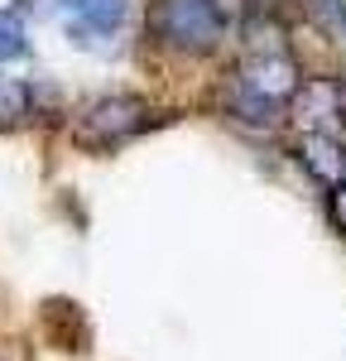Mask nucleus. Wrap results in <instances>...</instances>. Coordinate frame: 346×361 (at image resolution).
I'll return each instance as SVG.
<instances>
[{
	"mask_svg": "<svg viewBox=\"0 0 346 361\" xmlns=\"http://www.w3.org/2000/svg\"><path fill=\"white\" fill-rule=\"evenodd\" d=\"M298 87H303V78L288 54H245L226 92V116H236L241 126H255V130H274L279 111L293 106Z\"/></svg>",
	"mask_w": 346,
	"mask_h": 361,
	"instance_id": "obj_1",
	"label": "nucleus"
},
{
	"mask_svg": "<svg viewBox=\"0 0 346 361\" xmlns=\"http://www.w3.org/2000/svg\"><path fill=\"white\" fill-rule=\"evenodd\" d=\"M149 29H154V39H159L164 49L202 58V54H212V49L222 44L226 20H222L217 0H154Z\"/></svg>",
	"mask_w": 346,
	"mask_h": 361,
	"instance_id": "obj_2",
	"label": "nucleus"
},
{
	"mask_svg": "<svg viewBox=\"0 0 346 361\" xmlns=\"http://www.w3.org/2000/svg\"><path fill=\"white\" fill-rule=\"evenodd\" d=\"M144 126H149V102L130 97V92H111V97H96L77 111L72 140L86 145V149H111V145L135 140Z\"/></svg>",
	"mask_w": 346,
	"mask_h": 361,
	"instance_id": "obj_3",
	"label": "nucleus"
},
{
	"mask_svg": "<svg viewBox=\"0 0 346 361\" xmlns=\"http://www.w3.org/2000/svg\"><path fill=\"white\" fill-rule=\"evenodd\" d=\"M293 121L303 130H337L346 121V92L337 78H303L293 97Z\"/></svg>",
	"mask_w": 346,
	"mask_h": 361,
	"instance_id": "obj_4",
	"label": "nucleus"
},
{
	"mask_svg": "<svg viewBox=\"0 0 346 361\" xmlns=\"http://www.w3.org/2000/svg\"><path fill=\"white\" fill-rule=\"evenodd\" d=\"M298 159H303V169L317 183H327V188L346 183V145L337 130H308L303 145H298Z\"/></svg>",
	"mask_w": 346,
	"mask_h": 361,
	"instance_id": "obj_5",
	"label": "nucleus"
},
{
	"mask_svg": "<svg viewBox=\"0 0 346 361\" xmlns=\"http://www.w3.org/2000/svg\"><path fill=\"white\" fill-rule=\"evenodd\" d=\"M68 34L91 39V34H115L130 20V0H68Z\"/></svg>",
	"mask_w": 346,
	"mask_h": 361,
	"instance_id": "obj_6",
	"label": "nucleus"
},
{
	"mask_svg": "<svg viewBox=\"0 0 346 361\" xmlns=\"http://www.w3.org/2000/svg\"><path fill=\"white\" fill-rule=\"evenodd\" d=\"M241 44H245V54H284V25H279V15L264 10V5H245Z\"/></svg>",
	"mask_w": 346,
	"mask_h": 361,
	"instance_id": "obj_7",
	"label": "nucleus"
},
{
	"mask_svg": "<svg viewBox=\"0 0 346 361\" xmlns=\"http://www.w3.org/2000/svg\"><path fill=\"white\" fill-rule=\"evenodd\" d=\"M29 111H34V92H29V82L10 78V73H0V130L25 126Z\"/></svg>",
	"mask_w": 346,
	"mask_h": 361,
	"instance_id": "obj_8",
	"label": "nucleus"
},
{
	"mask_svg": "<svg viewBox=\"0 0 346 361\" xmlns=\"http://www.w3.org/2000/svg\"><path fill=\"white\" fill-rule=\"evenodd\" d=\"M29 49V29H25V5H5L0 10V63H15Z\"/></svg>",
	"mask_w": 346,
	"mask_h": 361,
	"instance_id": "obj_9",
	"label": "nucleus"
},
{
	"mask_svg": "<svg viewBox=\"0 0 346 361\" xmlns=\"http://www.w3.org/2000/svg\"><path fill=\"white\" fill-rule=\"evenodd\" d=\"M317 10L332 20V29H346V0H317Z\"/></svg>",
	"mask_w": 346,
	"mask_h": 361,
	"instance_id": "obj_10",
	"label": "nucleus"
}]
</instances>
